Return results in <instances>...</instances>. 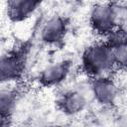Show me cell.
Returning <instances> with one entry per match:
<instances>
[{
  "mask_svg": "<svg viewBox=\"0 0 127 127\" xmlns=\"http://www.w3.org/2000/svg\"><path fill=\"white\" fill-rule=\"evenodd\" d=\"M70 26V20L68 17L64 15H54L49 18L46 22L40 25L39 39L43 45L62 49L64 46Z\"/></svg>",
  "mask_w": 127,
  "mask_h": 127,
  "instance_id": "277c9868",
  "label": "cell"
},
{
  "mask_svg": "<svg viewBox=\"0 0 127 127\" xmlns=\"http://www.w3.org/2000/svg\"><path fill=\"white\" fill-rule=\"evenodd\" d=\"M71 66L72 61L69 59L62 60L46 66L37 76L38 84L43 88H52L62 84L68 76Z\"/></svg>",
  "mask_w": 127,
  "mask_h": 127,
  "instance_id": "52a82bcc",
  "label": "cell"
},
{
  "mask_svg": "<svg viewBox=\"0 0 127 127\" xmlns=\"http://www.w3.org/2000/svg\"><path fill=\"white\" fill-rule=\"evenodd\" d=\"M37 32L38 29L28 39L16 43L0 55V85L23 79L29 64Z\"/></svg>",
  "mask_w": 127,
  "mask_h": 127,
  "instance_id": "7a4b0ae2",
  "label": "cell"
},
{
  "mask_svg": "<svg viewBox=\"0 0 127 127\" xmlns=\"http://www.w3.org/2000/svg\"><path fill=\"white\" fill-rule=\"evenodd\" d=\"M25 84H18L0 90V127L12 124L19 101L26 92Z\"/></svg>",
  "mask_w": 127,
  "mask_h": 127,
  "instance_id": "8992f818",
  "label": "cell"
},
{
  "mask_svg": "<svg viewBox=\"0 0 127 127\" xmlns=\"http://www.w3.org/2000/svg\"><path fill=\"white\" fill-rule=\"evenodd\" d=\"M88 23L94 35L108 38L125 28V7L111 0L96 3L91 8Z\"/></svg>",
  "mask_w": 127,
  "mask_h": 127,
  "instance_id": "3957f363",
  "label": "cell"
},
{
  "mask_svg": "<svg viewBox=\"0 0 127 127\" xmlns=\"http://www.w3.org/2000/svg\"><path fill=\"white\" fill-rule=\"evenodd\" d=\"M113 76L104 75L90 79V88L95 101L105 107H112L119 95V88Z\"/></svg>",
  "mask_w": 127,
  "mask_h": 127,
  "instance_id": "5b68a950",
  "label": "cell"
},
{
  "mask_svg": "<svg viewBox=\"0 0 127 127\" xmlns=\"http://www.w3.org/2000/svg\"><path fill=\"white\" fill-rule=\"evenodd\" d=\"M85 96L76 89H66L58 94L55 100L56 108L64 115L72 116L82 112L86 107Z\"/></svg>",
  "mask_w": 127,
  "mask_h": 127,
  "instance_id": "ba28073f",
  "label": "cell"
},
{
  "mask_svg": "<svg viewBox=\"0 0 127 127\" xmlns=\"http://www.w3.org/2000/svg\"><path fill=\"white\" fill-rule=\"evenodd\" d=\"M80 71L89 79L114 75L115 72L119 71L110 38L99 40L83 50L80 59Z\"/></svg>",
  "mask_w": 127,
  "mask_h": 127,
  "instance_id": "6da1fadb",
  "label": "cell"
},
{
  "mask_svg": "<svg viewBox=\"0 0 127 127\" xmlns=\"http://www.w3.org/2000/svg\"><path fill=\"white\" fill-rule=\"evenodd\" d=\"M44 0H7L6 16L12 23L28 20L42 5Z\"/></svg>",
  "mask_w": 127,
  "mask_h": 127,
  "instance_id": "9c48e42d",
  "label": "cell"
}]
</instances>
